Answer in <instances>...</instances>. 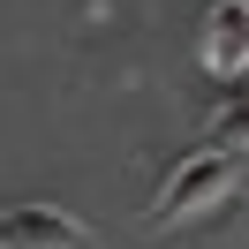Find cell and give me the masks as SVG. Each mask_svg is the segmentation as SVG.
<instances>
[{
    "label": "cell",
    "instance_id": "2",
    "mask_svg": "<svg viewBox=\"0 0 249 249\" xmlns=\"http://www.w3.org/2000/svg\"><path fill=\"white\" fill-rule=\"evenodd\" d=\"M0 249H98V234L83 227L68 204L31 196V204H8V212H0Z\"/></svg>",
    "mask_w": 249,
    "mask_h": 249
},
{
    "label": "cell",
    "instance_id": "1",
    "mask_svg": "<svg viewBox=\"0 0 249 249\" xmlns=\"http://www.w3.org/2000/svg\"><path fill=\"white\" fill-rule=\"evenodd\" d=\"M234 181H242V159L204 143V151H189L181 166L166 174V189L151 196V219H159V227H189V219L219 212V204L234 196Z\"/></svg>",
    "mask_w": 249,
    "mask_h": 249
},
{
    "label": "cell",
    "instance_id": "3",
    "mask_svg": "<svg viewBox=\"0 0 249 249\" xmlns=\"http://www.w3.org/2000/svg\"><path fill=\"white\" fill-rule=\"evenodd\" d=\"M196 61L212 76H242L249 68V0H212L196 23Z\"/></svg>",
    "mask_w": 249,
    "mask_h": 249
},
{
    "label": "cell",
    "instance_id": "4",
    "mask_svg": "<svg viewBox=\"0 0 249 249\" xmlns=\"http://www.w3.org/2000/svg\"><path fill=\"white\" fill-rule=\"evenodd\" d=\"M212 151H234V159L249 151V83L227 91V106L212 113Z\"/></svg>",
    "mask_w": 249,
    "mask_h": 249
}]
</instances>
